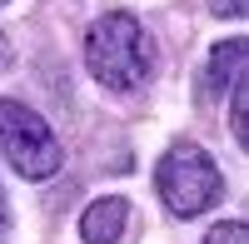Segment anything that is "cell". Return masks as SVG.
I'll use <instances>...</instances> for the list:
<instances>
[{"instance_id":"cell-1","label":"cell","mask_w":249,"mask_h":244,"mask_svg":"<svg viewBox=\"0 0 249 244\" xmlns=\"http://www.w3.org/2000/svg\"><path fill=\"white\" fill-rule=\"evenodd\" d=\"M85 65L105 90H140L155 70L150 30L130 10H105L85 35Z\"/></svg>"},{"instance_id":"cell-2","label":"cell","mask_w":249,"mask_h":244,"mask_svg":"<svg viewBox=\"0 0 249 244\" xmlns=\"http://www.w3.org/2000/svg\"><path fill=\"white\" fill-rule=\"evenodd\" d=\"M155 185H160V199L170 205L179 219H195L210 205H219L224 194V174L210 159V150L195 145V139H175L164 159L155 165Z\"/></svg>"},{"instance_id":"cell-3","label":"cell","mask_w":249,"mask_h":244,"mask_svg":"<svg viewBox=\"0 0 249 244\" xmlns=\"http://www.w3.org/2000/svg\"><path fill=\"white\" fill-rule=\"evenodd\" d=\"M0 150H5L10 170L20 179H35V185L50 179L60 170V159H65L60 135L30 105H20V100H0Z\"/></svg>"},{"instance_id":"cell-4","label":"cell","mask_w":249,"mask_h":244,"mask_svg":"<svg viewBox=\"0 0 249 244\" xmlns=\"http://www.w3.org/2000/svg\"><path fill=\"white\" fill-rule=\"evenodd\" d=\"M124 225H130V205H124L120 194L95 199V205L80 214V239H85V244H120Z\"/></svg>"},{"instance_id":"cell-5","label":"cell","mask_w":249,"mask_h":244,"mask_svg":"<svg viewBox=\"0 0 249 244\" xmlns=\"http://www.w3.org/2000/svg\"><path fill=\"white\" fill-rule=\"evenodd\" d=\"M239 70H244V40L234 35V40H224V45L210 50V65H204V75H199V95L204 100H219L239 80Z\"/></svg>"},{"instance_id":"cell-6","label":"cell","mask_w":249,"mask_h":244,"mask_svg":"<svg viewBox=\"0 0 249 244\" xmlns=\"http://www.w3.org/2000/svg\"><path fill=\"white\" fill-rule=\"evenodd\" d=\"M204 244H249V225L244 219H224V225H214L204 234Z\"/></svg>"},{"instance_id":"cell-7","label":"cell","mask_w":249,"mask_h":244,"mask_svg":"<svg viewBox=\"0 0 249 244\" xmlns=\"http://www.w3.org/2000/svg\"><path fill=\"white\" fill-rule=\"evenodd\" d=\"M210 10H214V15H230V20H244L249 0H210Z\"/></svg>"},{"instance_id":"cell-8","label":"cell","mask_w":249,"mask_h":244,"mask_svg":"<svg viewBox=\"0 0 249 244\" xmlns=\"http://www.w3.org/2000/svg\"><path fill=\"white\" fill-rule=\"evenodd\" d=\"M10 234V209H5V194H0V239Z\"/></svg>"},{"instance_id":"cell-9","label":"cell","mask_w":249,"mask_h":244,"mask_svg":"<svg viewBox=\"0 0 249 244\" xmlns=\"http://www.w3.org/2000/svg\"><path fill=\"white\" fill-rule=\"evenodd\" d=\"M10 65V45H5V35H0V70Z\"/></svg>"},{"instance_id":"cell-10","label":"cell","mask_w":249,"mask_h":244,"mask_svg":"<svg viewBox=\"0 0 249 244\" xmlns=\"http://www.w3.org/2000/svg\"><path fill=\"white\" fill-rule=\"evenodd\" d=\"M0 5H5V0H0Z\"/></svg>"}]
</instances>
